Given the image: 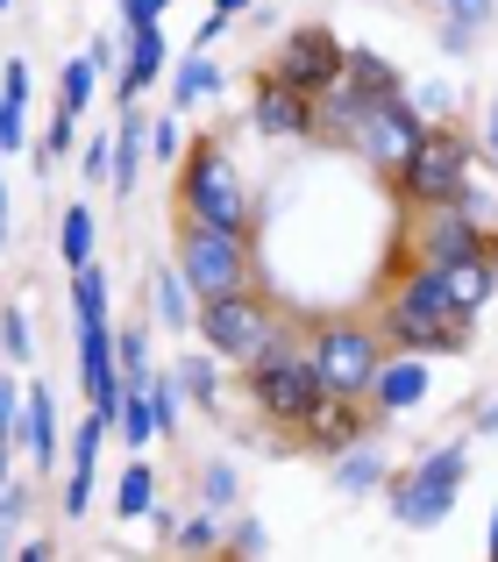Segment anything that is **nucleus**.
<instances>
[{"mask_svg": "<svg viewBox=\"0 0 498 562\" xmlns=\"http://www.w3.org/2000/svg\"><path fill=\"white\" fill-rule=\"evenodd\" d=\"M471 306L456 300V292L442 285V271H420V278H406V292L392 300V314H385V328H392V342L399 349H420V357H463L471 349Z\"/></svg>", "mask_w": 498, "mask_h": 562, "instance_id": "f257e3e1", "label": "nucleus"}, {"mask_svg": "<svg viewBox=\"0 0 498 562\" xmlns=\"http://www.w3.org/2000/svg\"><path fill=\"white\" fill-rule=\"evenodd\" d=\"M249 371V398H257V413L263 420H285V427H306L320 406H328V378L314 371V357H292V342L285 335H263V349L242 363Z\"/></svg>", "mask_w": 498, "mask_h": 562, "instance_id": "f03ea898", "label": "nucleus"}, {"mask_svg": "<svg viewBox=\"0 0 498 562\" xmlns=\"http://www.w3.org/2000/svg\"><path fill=\"white\" fill-rule=\"evenodd\" d=\"M179 200H185V221H207V228L249 235V192L236 186V165H228V150L214 136L193 143L185 179H179Z\"/></svg>", "mask_w": 498, "mask_h": 562, "instance_id": "7ed1b4c3", "label": "nucleus"}, {"mask_svg": "<svg viewBox=\"0 0 498 562\" xmlns=\"http://www.w3.org/2000/svg\"><path fill=\"white\" fill-rule=\"evenodd\" d=\"M399 192L414 206H442V200H456L463 179H471V143L456 136V128H420V143L399 157Z\"/></svg>", "mask_w": 498, "mask_h": 562, "instance_id": "20e7f679", "label": "nucleus"}, {"mask_svg": "<svg viewBox=\"0 0 498 562\" xmlns=\"http://www.w3.org/2000/svg\"><path fill=\"white\" fill-rule=\"evenodd\" d=\"M179 278H185V292H200V300H214V292H236L242 278H249L242 235L207 228V221H185V228H179Z\"/></svg>", "mask_w": 498, "mask_h": 562, "instance_id": "39448f33", "label": "nucleus"}, {"mask_svg": "<svg viewBox=\"0 0 498 562\" xmlns=\"http://www.w3.org/2000/svg\"><path fill=\"white\" fill-rule=\"evenodd\" d=\"M263 335H271V306L257 300V292H214V300H200V342L214 349V357H236L249 363L263 349Z\"/></svg>", "mask_w": 498, "mask_h": 562, "instance_id": "423d86ee", "label": "nucleus"}, {"mask_svg": "<svg viewBox=\"0 0 498 562\" xmlns=\"http://www.w3.org/2000/svg\"><path fill=\"white\" fill-rule=\"evenodd\" d=\"M456 492H463V449H434L428 463L414 470V477L392 484V520H406V527H434V520H449Z\"/></svg>", "mask_w": 498, "mask_h": 562, "instance_id": "0eeeda50", "label": "nucleus"}, {"mask_svg": "<svg viewBox=\"0 0 498 562\" xmlns=\"http://www.w3.org/2000/svg\"><path fill=\"white\" fill-rule=\"evenodd\" d=\"M342 43H335V29L328 22H306V29H292L285 43H278V57H271V79H285V86H299V93H328L335 79H342Z\"/></svg>", "mask_w": 498, "mask_h": 562, "instance_id": "6e6552de", "label": "nucleus"}, {"mask_svg": "<svg viewBox=\"0 0 498 562\" xmlns=\"http://www.w3.org/2000/svg\"><path fill=\"white\" fill-rule=\"evenodd\" d=\"M314 371L328 378V392H342V398H363L377 384V371H385V357H377V342L363 328H320V342H314Z\"/></svg>", "mask_w": 498, "mask_h": 562, "instance_id": "1a4fd4ad", "label": "nucleus"}, {"mask_svg": "<svg viewBox=\"0 0 498 562\" xmlns=\"http://www.w3.org/2000/svg\"><path fill=\"white\" fill-rule=\"evenodd\" d=\"M420 143V108H406V93L399 100H385V108H371L363 114V128H356V150L371 157L377 171H399V157Z\"/></svg>", "mask_w": 498, "mask_h": 562, "instance_id": "9d476101", "label": "nucleus"}, {"mask_svg": "<svg viewBox=\"0 0 498 562\" xmlns=\"http://www.w3.org/2000/svg\"><path fill=\"white\" fill-rule=\"evenodd\" d=\"M249 114H257L263 136H306V128H320L314 93H299V86L271 79V71H263V86H257V100H249Z\"/></svg>", "mask_w": 498, "mask_h": 562, "instance_id": "9b49d317", "label": "nucleus"}, {"mask_svg": "<svg viewBox=\"0 0 498 562\" xmlns=\"http://www.w3.org/2000/svg\"><path fill=\"white\" fill-rule=\"evenodd\" d=\"M442 285L456 292L471 314H485V300L498 292V235H485V243L471 249V257H456V263H442Z\"/></svg>", "mask_w": 498, "mask_h": 562, "instance_id": "f8f14e48", "label": "nucleus"}, {"mask_svg": "<svg viewBox=\"0 0 498 562\" xmlns=\"http://www.w3.org/2000/svg\"><path fill=\"white\" fill-rule=\"evenodd\" d=\"M107 413H86L79 420V441H71V477H65V513L79 520L86 506H93V470H100V435H107Z\"/></svg>", "mask_w": 498, "mask_h": 562, "instance_id": "ddd939ff", "label": "nucleus"}, {"mask_svg": "<svg viewBox=\"0 0 498 562\" xmlns=\"http://www.w3.org/2000/svg\"><path fill=\"white\" fill-rule=\"evenodd\" d=\"M342 86L363 100V108H385V100H399V71H392L377 50H349V57H342Z\"/></svg>", "mask_w": 498, "mask_h": 562, "instance_id": "4468645a", "label": "nucleus"}, {"mask_svg": "<svg viewBox=\"0 0 498 562\" xmlns=\"http://www.w3.org/2000/svg\"><path fill=\"white\" fill-rule=\"evenodd\" d=\"M157 71H165V36H157V29H136V36H128V65H122V100L128 108H136V93L157 79Z\"/></svg>", "mask_w": 498, "mask_h": 562, "instance_id": "2eb2a0df", "label": "nucleus"}, {"mask_svg": "<svg viewBox=\"0 0 498 562\" xmlns=\"http://www.w3.org/2000/svg\"><path fill=\"white\" fill-rule=\"evenodd\" d=\"M143 150H150V136H143V114L128 108V114H122V128H114V171H107V186H114V192H136V165H143Z\"/></svg>", "mask_w": 498, "mask_h": 562, "instance_id": "dca6fc26", "label": "nucleus"}, {"mask_svg": "<svg viewBox=\"0 0 498 562\" xmlns=\"http://www.w3.org/2000/svg\"><path fill=\"white\" fill-rule=\"evenodd\" d=\"M377 406L385 413H406V406H420V398H428V371H420V363H392V371H377Z\"/></svg>", "mask_w": 498, "mask_h": 562, "instance_id": "f3484780", "label": "nucleus"}, {"mask_svg": "<svg viewBox=\"0 0 498 562\" xmlns=\"http://www.w3.org/2000/svg\"><path fill=\"white\" fill-rule=\"evenodd\" d=\"M114 427H122L128 449H143V441L157 435V413H150V384H122V398H114Z\"/></svg>", "mask_w": 498, "mask_h": 562, "instance_id": "a211bd4d", "label": "nucleus"}, {"mask_svg": "<svg viewBox=\"0 0 498 562\" xmlns=\"http://www.w3.org/2000/svg\"><path fill=\"white\" fill-rule=\"evenodd\" d=\"M114 371H122V384H150V335H143V321H128L114 335Z\"/></svg>", "mask_w": 498, "mask_h": 562, "instance_id": "6ab92c4d", "label": "nucleus"}, {"mask_svg": "<svg viewBox=\"0 0 498 562\" xmlns=\"http://www.w3.org/2000/svg\"><path fill=\"white\" fill-rule=\"evenodd\" d=\"M29 456H36L43 470H50V456H57V398L50 392H29Z\"/></svg>", "mask_w": 498, "mask_h": 562, "instance_id": "aec40b11", "label": "nucleus"}, {"mask_svg": "<svg viewBox=\"0 0 498 562\" xmlns=\"http://www.w3.org/2000/svg\"><path fill=\"white\" fill-rule=\"evenodd\" d=\"M150 498H157V477H150V463H128L122 470V492H114V513H122V520H143V513H150Z\"/></svg>", "mask_w": 498, "mask_h": 562, "instance_id": "412c9836", "label": "nucleus"}, {"mask_svg": "<svg viewBox=\"0 0 498 562\" xmlns=\"http://www.w3.org/2000/svg\"><path fill=\"white\" fill-rule=\"evenodd\" d=\"M93 86H100V65H93V57H71L65 79H57V108H65V114H86Z\"/></svg>", "mask_w": 498, "mask_h": 562, "instance_id": "4be33fe9", "label": "nucleus"}, {"mask_svg": "<svg viewBox=\"0 0 498 562\" xmlns=\"http://www.w3.org/2000/svg\"><path fill=\"white\" fill-rule=\"evenodd\" d=\"M214 86H222V65H214V57H185L179 79H171V100H179V108H193V100L214 93Z\"/></svg>", "mask_w": 498, "mask_h": 562, "instance_id": "5701e85b", "label": "nucleus"}, {"mask_svg": "<svg viewBox=\"0 0 498 562\" xmlns=\"http://www.w3.org/2000/svg\"><path fill=\"white\" fill-rule=\"evenodd\" d=\"M57 249H65L71 271H79V263H93V214H86V206H71V214H65V235H57Z\"/></svg>", "mask_w": 498, "mask_h": 562, "instance_id": "b1692460", "label": "nucleus"}, {"mask_svg": "<svg viewBox=\"0 0 498 562\" xmlns=\"http://www.w3.org/2000/svg\"><path fill=\"white\" fill-rule=\"evenodd\" d=\"M335 484H342V492H371V484H385V463H377L371 449H356V456L335 463Z\"/></svg>", "mask_w": 498, "mask_h": 562, "instance_id": "393cba45", "label": "nucleus"}, {"mask_svg": "<svg viewBox=\"0 0 498 562\" xmlns=\"http://www.w3.org/2000/svg\"><path fill=\"white\" fill-rule=\"evenodd\" d=\"M179 398H185V384H179V378H150V413H157V435H179Z\"/></svg>", "mask_w": 498, "mask_h": 562, "instance_id": "a878e982", "label": "nucleus"}, {"mask_svg": "<svg viewBox=\"0 0 498 562\" xmlns=\"http://www.w3.org/2000/svg\"><path fill=\"white\" fill-rule=\"evenodd\" d=\"M157 314H165L171 328H193V306H185V278H179V271L157 278Z\"/></svg>", "mask_w": 498, "mask_h": 562, "instance_id": "bb28decb", "label": "nucleus"}, {"mask_svg": "<svg viewBox=\"0 0 498 562\" xmlns=\"http://www.w3.org/2000/svg\"><path fill=\"white\" fill-rule=\"evenodd\" d=\"M79 321H107V278L93 271V263H79Z\"/></svg>", "mask_w": 498, "mask_h": 562, "instance_id": "cd10ccee", "label": "nucleus"}, {"mask_svg": "<svg viewBox=\"0 0 498 562\" xmlns=\"http://www.w3.org/2000/svg\"><path fill=\"white\" fill-rule=\"evenodd\" d=\"M0 349H8L14 363H29V357H36V342H29V321H22V306H8V314H0Z\"/></svg>", "mask_w": 498, "mask_h": 562, "instance_id": "c85d7f7f", "label": "nucleus"}, {"mask_svg": "<svg viewBox=\"0 0 498 562\" xmlns=\"http://www.w3.org/2000/svg\"><path fill=\"white\" fill-rule=\"evenodd\" d=\"M171 541H179V549H193V555H207L214 541H222V527H214L207 513H193V520H179V527H171Z\"/></svg>", "mask_w": 498, "mask_h": 562, "instance_id": "c756f323", "label": "nucleus"}, {"mask_svg": "<svg viewBox=\"0 0 498 562\" xmlns=\"http://www.w3.org/2000/svg\"><path fill=\"white\" fill-rule=\"evenodd\" d=\"M179 384L200 398V406H214V363H207V357H185V363H179Z\"/></svg>", "mask_w": 498, "mask_h": 562, "instance_id": "7c9ffc66", "label": "nucleus"}, {"mask_svg": "<svg viewBox=\"0 0 498 562\" xmlns=\"http://www.w3.org/2000/svg\"><path fill=\"white\" fill-rule=\"evenodd\" d=\"M200 492H207V506H228V498H236V470H228V463H207Z\"/></svg>", "mask_w": 498, "mask_h": 562, "instance_id": "2f4dec72", "label": "nucleus"}, {"mask_svg": "<svg viewBox=\"0 0 498 562\" xmlns=\"http://www.w3.org/2000/svg\"><path fill=\"white\" fill-rule=\"evenodd\" d=\"M157 14H165V0H122V29L136 36V29H157Z\"/></svg>", "mask_w": 498, "mask_h": 562, "instance_id": "473e14b6", "label": "nucleus"}, {"mask_svg": "<svg viewBox=\"0 0 498 562\" xmlns=\"http://www.w3.org/2000/svg\"><path fill=\"white\" fill-rule=\"evenodd\" d=\"M14 427H22V398H14V384L0 378V449L14 441Z\"/></svg>", "mask_w": 498, "mask_h": 562, "instance_id": "72a5a7b5", "label": "nucleus"}, {"mask_svg": "<svg viewBox=\"0 0 498 562\" xmlns=\"http://www.w3.org/2000/svg\"><path fill=\"white\" fill-rule=\"evenodd\" d=\"M14 143H22V100L0 93V150H14Z\"/></svg>", "mask_w": 498, "mask_h": 562, "instance_id": "f704fd0d", "label": "nucleus"}, {"mask_svg": "<svg viewBox=\"0 0 498 562\" xmlns=\"http://www.w3.org/2000/svg\"><path fill=\"white\" fill-rule=\"evenodd\" d=\"M228 549H236V555H263V527L257 520H236V527H228Z\"/></svg>", "mask_w": 498, "mask_h": 562, "instance_id": "c9c22d12", "label": "nucleus"}, {"mask_svg": "<svg viewBox=\"0 0 498 562\" xmlns=\"http://www.w3.org/2000/svg\"><path fill=\"white\" fill-rule=\"evenodd\" d=\"M0 93L29 108V65H22V57H8V71H0Z\"/></svg>", "mask_w": 498, "mask_h": 562, "instance_id": "e433bc0d", "label": "nucleus"}, {"mask_svg": "<svg viewBox=\"0 0 498 562\" xmlns=\"http://www.w3.org/2000/svg\"><path fill=\"white\" fill-rule=\"evenodd\" d=\"M71 122H79V114H65V108H57V122H50V143H43L50 157H65V150H71Z\"/></svg>", "mask_w": 498, "mask_h": 562, "instance_id": "4c0bfd02", "label": "nucleus"}, {"mask_svg": "<svg viewBox=\"0 0 498 562\" xmlns=\"http://www.w3.org/2000/svg\"><path fill=\"white\" fill-rule=\"evenodd\" d=\"M179 143H185L179 122H157V128H150V150H157V157H179Z\"/></svg>", "mask_w": 498, "mask_h": 562, "instance_id": "58836bf2", "label": "nucleus"}, {"mask_svg": "<svg viewBox=\"0 0 498 562\" xmlns=\"http://www.w3.org/2000/svg\"><path fill=\"white\" fill-rule=\"evenodd\" d=\"M449 14L471 29V22H485V14H491V0H449Z\"/></svg>", "mask_w": 498, "mask_h": 562, "instance_id": "ea45409f", "label": "nucleus"}, {"mask_svg": "<svg viewBox=\"0 0 498 562\" xmlns=\"http://www.w3.org/2000/svg\"><path fill=\"white\" fill-rule=\"evenodd\" d=\"M242 8H249V0H214V14H207V29H200V36H214V29H222L228 14H242Z\"/></svg>", "mask_w": 498, "mask_h": 562, "instance_id": "a19ab883", "label": "nucleus"}, {"mask_svg": "<svg viewBox=\"0 0 498 562\" xmlns=\"http://www.w3.org/2000/svg\"><path fill=\"white\" fill-rule=\"evenodd\" d=\"M477 435H498V398H491L485 413H477Z\"/></svg>", "mask_w": 498, "mask_h": 562, "instance_id": "79ce46f5", "label": "nucleus"}, {"mask_svg": "<svg viewBox=\"0 0 498 562\" xmlns=\"http://www.w3.org/2000/svg\"><path fill=\"white\" fill-rule=\"evenodd\" d=\"M485 143H491V157H498V93H491V122H485Z\"/></svg>", "mask_w": 498, "mask_h": 562, "instance_id": "37998d69", "label": "nucleus"}, {"mask_svg": "<svg viewBox=\"0 0 498 562\" xmlns=\"http://www.w3.org/2000/svg\"><path fill=\"white\" fill-rule=\"evenodd\" d=\"M0 243H8V186H0Z\"/></svg>", "mask_w": 498, "mask_h": 562, "instance_id": "c03bdc74", "label": "nucleus"}, {"mask_svg": "<svg viewBox=\"0 0 498 562\" xmlns=\"http://www.w3.org/2000/svg\"><path fill=\"white\" fill-rule=\"evenodd\" d=\"M491 555H498V513H491Z\"/></svg>", "mask_w": 498, "mask_h": 562, "instance_id": "a18cd8bd", "label": "nucleus"}, {"mask_svg": "<svg viewBox=\"0 0 498 562\" xmlns=\"http://www.w3.org/2000/svg\"><path fill=\"white\" fill-rule=\"evenodd\" d=\"M0 8H8V0H0Z\"/></svg>", "mask_w": 498, "mask_h": 562, "instance_id": "49530a36", "label": "nucleus"}]
</instances>
